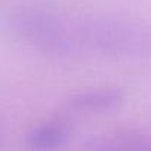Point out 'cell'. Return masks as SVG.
Returning <instances> with one entry per match:
<instances>
[{
    "label": "cell",
    "mask_w": 151,
    "mask_h": 151,
    "mask_svg": "<svg viewBox=\"0 0 151 151\" xmlns=\"http://www.w3.org/2000/svg\"><path fill=\"white\" fill-rule=\"evenodd\" d=\"M15 27L24 39L50 53L132 56L151 46V33L136 22L49 5L22 8L15 15Z\"/></svg>",
    "instance_id": "1"
},
{
    "label": "cell",
    "mask_w": 151,
    "mask_h": 151,
    "mask_svg": "<svg viewBox=\"0 0 151 151\" xmlns=\"http://www.w3.org/2000/svg\"><path fill=\"white\" fill-rule=\"evenodd\" d=\"M93 151H151V132L123 129L107 133L92 142Z\"/></svg>",
    "instance_id": "2"
},
{
    "label": "cell",
    "mask_w": 151,
    "mask_h": 151,
    "mask_svg": "<svg viewBox=\"0 0 151 151\" xmlns=\"http://www.w3.org/2000/svg\"><path fill=\"white\" fill-rule=\"evenodd\" d=\"M68 138V126L62 120H49L36 126L25 139L31 151H55Z\"/></svg>",
    "instance_id": "3"
},
{
    "label": "cell",
    "mask_w": 151,
    "mask_h": 151,
    "mask_svg": "<svg viewBox=\"0 0 151 151\" xmlns=\"http://www.w3.org/2000/svg\"><path fill=\"white\" fill-rule=\"evenodd\" d=\"M120 102V96L113 91H98L76 96L73 107L80 111H107Z\"/></svg>",
    "instance_id": "4"
}]
</instances>
